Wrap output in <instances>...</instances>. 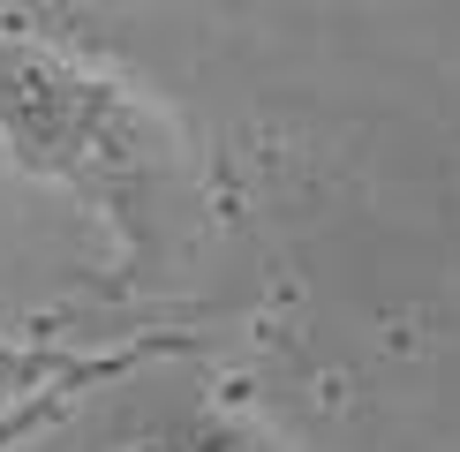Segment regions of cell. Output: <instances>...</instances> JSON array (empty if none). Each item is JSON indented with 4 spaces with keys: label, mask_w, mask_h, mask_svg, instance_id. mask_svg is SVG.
<instances>
[{
    "label": "cell",
    "mask_w": 460,
    "mask_h": 452,
    "mask_svg": "<svg viewBox=\"0 0 460 452\" xmlns=\"http://www.w3.org/2000/svg\"><path fill=\"white\" fill-rule=\"evenodd\" d=\"M0 151L91 204H128L166 166V121L99 53L0 23Z\"/></svg>",
    "instance_id": "obj_1"
},
{
    "label": "cell",
    "mask_w": 460,
    "mask_h": 452,
    "mask_svg": "<svg viewBox=\"0 0 460 452\" xmlns=\"http://www.w3.org/2000/svg\"><path fill=\"white\" fill-rule=\"evenodd\" d=\"M144 452H272V438L234 414H174L144 438Z\"/></svg>",
    "instance_id": "obj_2"
}]
</instances>
